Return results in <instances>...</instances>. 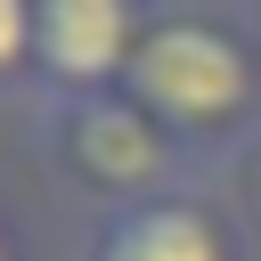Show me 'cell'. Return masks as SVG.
Masks as SVG:
<instances>
[{
	"label": "cell",
	"instance_id": "8992f818",
	"mask_svg": "<svg viewBox=\"0 0 261 261\" xmlns=\"http://www.w3.org/2000/svg\"><path fill=\"white\" fill-rule=\"evenodd\" d=\"M220 196L237 204V220H245V237H253V253H261V139L220 171Z\"/></svg>",
	"mask_w": 261,
	"mask_h": 261
},
{
	"label": "cell",
	"instance_id": "277c9868",
	"mask_svg": "<svg viewBox=\"0 0 261 261\" xmlns=\"http://www.w3.org/2000/svg\"><path fill=\"white\" fill-rule=\"evenodd\" d=\"M155 0H41V98L130 90ZM33 98V106H41Z\"/></svg>",
	"mask_w": 261,
	"mask_h": 261
},
{
	"label": "cell",
	"instance_id": "7a4b0ae2",
	"mask_svg": "<svg viewBox=\"0 0 261 261\" xmlns=\"http://www.w3.org/2000/svg\"><path fill=\"white\" fill-rule=\"evenodd\" d=\"M33 139H41L49 179L65 196H82L90 212L147 204V196H171V188L212 179V171H196V155L130 90H106V98H41L33 106Z\"/></svg>",
	"mask_w": 261,
	"mask_h": 261
},
{
	"label": "cell",
	"instance_id": "3957f363",
	"mask_svg": "<svg viewBox=\"0 0 261 261\" xmlns=\"http://www.w3.org/2000/svg\"><path fill=\"white\" fill-rule=\"evenodd\" d=\"M73 261H253V237H245L237 204L220 196V179H196V188H171L147 204L90 212Z\"/></svg>",
	"mask_w": 261,
	"mask_h": 261
},
{
	"label": "cell",
	"instance_id": "52a82bcc",
	"mask_svg": "<svg viewBox=\"0 0 261 261\" xmlns=\"http://www.w3.org/2000/svg\"><path fill=\"white\" fill-rule=\"evenodd\" d=\"M0 261H24V253H16V237H8V220H0Z\"/></svg>",
	"mask_w": 261,
	"mask_h": 261
},
{
	"label": "cell",
	"instance_id": "6da1fadb",
	"mask_svg": "<svg viewBox=\"0 0 261 261\" xmlns=\"http://www.w3.org/2000/svg\"><path fill=\"white\" fill-rule=\"evenodd\" d=\"M130 98L196 155V171L220 179L261 139V8L155 0Z\"/></svg>",
	"mask_w": 261,
	"mask_h": 261
},
{
	"label": "cell",
	"instance_id": "5b68a950",
	"mask_svg": "<svg viewBox=\"0 0 261 261\" xmlns=\"http://www.w3.org/2000/svg\"><path fill=\"white\" fill-rule=\"evenodd\" d=\"M0 98H41V8L0 0Z\"/></svg>",
	"mask_w": 261,
	"mask_h": 261
}]
</instances>
